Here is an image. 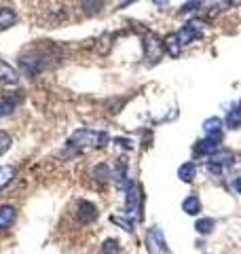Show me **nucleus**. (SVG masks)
Returning <instances> with one entry per match:
<instances>
[{"label":"nucleus","instance_id":"423d86ee","mask_svg":"<svg viewBox=\"0 0 241 254\" xmlns=\"http://www.w3.org/2000/svg\"><path fill=\"white\" fill-rule=\"evenodd\" d=\"M203 30H205V23H203V21H199V19L188 21L186 26H184V28L178 32V41H180V45H182V47L190 45L192 41H195V38H199L201 34H203Z\"/></svg>","mask_w":241,"mask_h":254},{"label":"nucleus","instance_id":"ddd939ff","mask_svg":"<svg viewBox=\"0 0 241 254\" xmlns=\"http://www.w3.org/2000/svg\"><path fill=\"white\" fill-rule=\"evenodd\" d=\"M17 23V13L11 6H0V30H9Z\"/></svg>","mask_w":241,"mask_h":254},{"label":"nucleus","instance_id":"b1692460","mask_svg":"<svg viewBox=\"0 0 241 254\" xmlns=\"http://www.w3.org/2000/svg\"><path fill=\"white\" fill-rule=\"evenodd\" d=\"M115 225H119L123 231H127V233H133V222L131 220H125V218H120V216H112L110 218Z\"/></svg>","mask_w":241,"mask_h":254},{"label":"nucleus","instance_id":"dca6fc26","mask_svg":"<svg viewBox=\"0 0 241 254\" xmlns=\"http://www.w3.org/2000/svg\"><path fill=\"white\" fill-rule=\"evenodd\" d=\"M93 178L100 182V185H106V182H110L112 178V170L108 168V163H100L93 168Z\"/></svg>","mask_w":241,"mask_h":254},{"label":"nucleus","instance_id":"4468645a","mask_svg":"<svg viewBox=\"0 0 241 254\" xmlns=\"http://www.w3.org/2000/svg\"><path fill=\"white\" fill-rule=\"evenodd\" d=\"M163 47H165V51L170 53L172 58H178L180 51H182V45L178 41V34H167L165 41H163Z\"/></svg>","mask_w":241,"mask_h":254},{"label":"nucleus","instance_id":"5701e85b","mask_svg":"<svg viewBox=\"0 0 241 254\" xmlns=\"http://www.w3.org/2000/svg\"><path fill=\"white\" fill-rule=\"evenodd\" d=\"M11 144H13V138H11L6 131L0 129V155H4L6 150L11 148Z\"/></svg>","mask_w":241,"mask_h":254},{"label":"nucleus","instance_id":"4be33fe9","mask_svg":"<svg viewBox=\"0 0 241 254\" xmlns=\"http://www.w3.org/2000/svg\"><path fill=\"white\" fill-rule=\"evenodd\" d=\"M102 254H120V246L117 240H106L102 246Z\"/></svg>","mask_w":241,"mask_h":254},{"label":"nucleus","instance_id":"c756f323","mask_svg":"<svg viewBox=\"0 0 241 254\" xmlns=\"http://www.w3.org/2000/svg\"><path fill=\"white\" fill-rule=\"evenodd\" d=\"M131 2H135V0H123V2L119 4V9H125V6H129Z\"/></svg>","mask_w":241,"mask_h":254},{"label":"nucleus","instance_id":"0eeeda50","mask_svg":"<svg viewBox=\"0 0 241 254\" xmlns=\"http://www.w3.org/2000/svg\"><path fill=\"white\" fill-rule=\"evenodd\" d=\"M76 218L80 225H91V222L98 220V208H95L91 201H78Z\"/></svg>","mask_w":241,"mask_h":254},{"label":"nucleus","instance_id":"f257e3e1","mask_svg":"<svg viewBox=\"0 0 241 254\" xmlns=\"http://www.w3.org/2000/svg\"><path fill=\"white\" fill-rule=\"evenodd\" d=\"M58 60H60L58 45L38 43V45L28 47V49L19 55V68L26 76L34 78L36 74L43 72V70L53 66V64H58Z\"/></svg>","mask_w":241,"mask_h":254},{"label":"nucleus","instance_id":"20e7f679","mask_svg":"<svg viewBox=\"0 0 241 254\" xmlns=\"http://www.w3.org/2000/svg\"><path fill=\"white\" fill-rule=\"evenodd\" d=\"M142 208H144V195H142V189L140 185L135 182H129L127 185V195H125V210L127 214H138V218H142Z\"/></svg>","mask_w":241,"mask_h":254},{"label":"nucleus","instance_id":"f8f14e48","mask_svg":"<svg viewBox=\"0 0 241 254\" xmlns=\"http://www.w3.org/2000/svg\"><path fill=\"white\" fill-rule=\"evenodd\" d=\"M19 81V74L11 64H6L4 60H0V83H6V85H15Z\"/></svg>","mask_w":241,"mask_h":254},{"label":"nucleus","instance_id":"2eb2a0df","mask_svg":"<svg viewBox=\"0 0 241 254\" xmlns=\"http://www.w3.org/2000/svg\"><path fill=\"white\" fill-rule=\"evenodd\" d=\"M182 210L188 214V216H197V214L201 212V199L197 195H188L186 199L182 201Z\"/></svg>","mask_w":241,"mask_h":254},{"label":"nucleus","instance_id":"9d476101","mask_svg":"<svg viewBox=\"0 0 241 254\" xmlns=\"http://www.w3.org/2000/svg\"><path fill=\"white\" fill-rule=\"evenodd\" d=\"M15 220H17V210L13 205H0V229L2 231L11 229L15 225Z\"/></svg>","mask_w":241,"mask_h":254},{"label":"nucleus","instance_id":"6e6552de","mask_svg":"<svg viewBox=\"0 0 241 254\" xmlns=\"http://www.w3.org/2000/svg\"><path fill=\"white\" fill-rule=\"evenodd\" d=\"M21 100H23L21 91H15V95H4V98L0 100V119L6 117V115H11L13 110L21 104Z\"/></svg>","mask_w":241,"mask_h":254},{"label":"nucleus","instance_id":"bb28decb","mask_svg":"<svg viewBox=\"0 0 241 254\" xmlns=\"http://www.w3.org/2000/svg\"><path fill=\"white\" fill-rule=\"evenodd\" d=\"M233 190H237V193L241 195V176H237L235 180H233Z\"/></svg>","mask_w":241,"mask_h":254},{"label":"nucleus","instance_id":"393cba45","mask_svg":"<svg viewBox=\"0 0 241 254\" xmlns=\"http://www.w3.org/2000/svg\"><path fill=\"white\" fill-rule=\"evenodd\" d=\"M207 174H210V176L220 178V176H222V165H220V163L210 161V163H207Z\"/></svg>","mask_w":241,"mask_h":254},{"label":"nucleus","instance_id":"aec40b11","mask_svg":"<svg viewBox=\"0 0 241 254\" xmlns=\"http://www.w3.org/2000/svg\"><path fill=\"white\" fill-rule=\"evenodd\" d=\"M227 127L231 129H239L241 127V108H233L227 115Z\"/></svg>","mask_w":241,"mask_h":254},{"label":"nucleus","instance_id":"a211bd4d","mask_svg":"<svg viewBox=\"0 0 241 254\" xmlns=\"http://www.w3.org/2000/svg\"><path fill=\"white\" fill-rule=\"evenodd\" d=\"M15 174H17V170H15L13 165H0V190L11 185V180L15 178Z\"/></svg>","mask_w":241,"mask_h":254},{"label":"nucleus","instance_id":"412c9836","mask_svg":"<svg viewBox=\"0 0 241 254\" xmlns=\"http://www.w3.org/2000/svg\"><path fill=\"white\" fill-rule=\"evenodd\" d=\"M102 6H104V0H85L83 11L87 15H98L102 11Z\"/></svg>","mask_w":241,"mask_h":254},{"label":"nucleus","instance_id":"1a4fd4ad","mask_svg":"<svg viewBox=\"0 0 241 254\" xmlns=\"http://www.w3.org/2000/svg\"><path fill=\"white\" fill-rule=\"evenodd\" d=\"M218 150H220V140H216V138L199 140L197 144H195V153H197V155H207V157H212L214 153H218Z\"/></svg>","mask_w":241,"mask_h":254},{"label":"nucleus","instance_id":"39448f33","mask_svg":"<svg viewBox=\"0 0 241 254\" xmlns=\"http://www.w3.org/2000/svg\"><path fill=\"white\" fill-rule=\"evenodd\" d=\"M146 248L150 254H172V250L167 248V240L163 231L159 227H150L146 233Z\"/></svg>","mask_w":241,"mask_h":254},{"label":"nucleus","instance_id":"f3484780","mask_svg":"<svg viewBox=\"0 0 241 254\" xmlns=\"http://www.w3.org/2000/svg\"><path fill=\"white\" fill-rule=\"evenodd\" d=\"M178 176H180L182 182H192V180H195V176H197V165L192 161L182 163L180 170H178Z\"/></svg>","mask_w":241,"mask_h":254},{"label":"nucleus","instance_id":"7c9ffc66","mask_svg":"<svg viewBox=\"0 0 241 254\" xmlns=\"http://www.w3.org/2000/svg\"><path fill=\"white\" fill-rule=\"evenodd\" d=\"M229 4H233V6H237V4H241V0H229Z\"/></svg>","mask_w":241,"mask_h":254},{"label":"nucleus","instance_id":"7ed1b4c3","mask_svg":"<svg viewBox=\"0 0 241 254\" xmlns=\"http://www.w3.org/2000/svg\"><path fill=\"white\" fill-rule=\"evenodd\" d=\"M142 45H144V58H146L150 64H155L163 58L165 47H163V41H161L155 32H144Z\"/></svg>","mask_w":241,"mask_h":254},{"label":"nucleus","instance_id":"6ab92c4d","mask_svg":"<svg viewBox=\"0 0 241 254\" xmlns=\"http://www.w3.org/2000/svg\"><path fill=\"white\" fill-rule=\"evenodd\" d=\"M195 229H197L199 235H210L216 229V220L214 218H199L195 222Z\"/></svg>","mask_w":241,"mask_h":254},{"label":"nucleus","instance_id":"c85d7f7f","mask_svg":"<svg viewBox=\"0 0 241 254\" xmlns=\"http://www.w3.org/2000/svg\"><path fill=\"white\" fill-rule=\"evenodd\" d=\"M155 4L159 6V9H165V6L170 4V0H155Z\"/></svg>","mask_w":241,"mask_h":254},{"label":"nucleus","instance_id":"cd10ccee","mask_svg":"<svg viewBox=\"0 0 241 254\" xmlns=\"http://www.w3.org/2000/svg\"><path fill=\"white\" fill-rule=\"evenodd\" d=\"M115 142H117V144H120V146H125V148H131V142H129V140H123V138H117Z\"/></svg>","mask_w":241,"mask_h":254},{"label":"nucleus","instance_id":"a878e982","mask_svg":"<svg viewBox=\"0 0 241 254\" xmlns=\"http://www.w3.org/2000/svg\"><path fill=\"white\" fill-rule=\"evenodd\" d=\"M199 6H201L199 0H190V2H186V4H184L182 9H180V15H182V13H190V11H195V9H199Z\"/></svg>","mask_w":241,"mask_h":254},{"label":"nucleus","instance_id":"9b49d317","mask_svg":"<svg viewBox=\"0 0 241 254\" xmlns=\"http://www.w3.org/2000/svg\"><path fill=\"white\" fill-rule=\"evenodd\" d=\"M203 131H205L207 138L220 140V136H222V119H218V117L205 119V121H203Z\"/></svg>","mask_w":241,"mask_h":254},{"label":"nucleus","instance_id":"f03ea898","mask_svg":"<svg viewBox=\"0 0 241 254\" xmlns=\"http://www.w3.org/2000/svg\"><path fill=\"white\" fill-rule=\"evenodd\" d=\"M110 142V136L106 131H95V129H76L68 140V146L72 150H91L102 148Z\"/></svg>","mask_w":241,"mask_h":254}]
</instances>
